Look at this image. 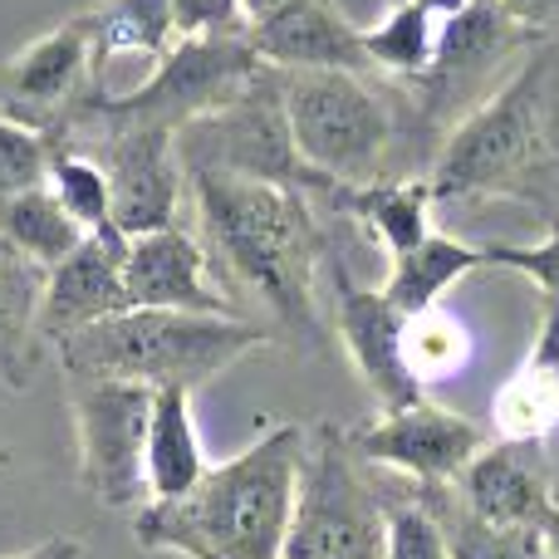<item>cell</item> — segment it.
<instances>
[{
    "label": "cell",
    "mask_w": 559,
    "mask_h": 559,
    "mask_svg": "<svg viewBox=\"0 0 559 559\" xmlns=\"http://www.w3.org/2000/svg\"><path fill=\"white\" fill-rule=\"evenodd\" d=\"M197 216L206 231V255L222 265L241 295L265 309L275 334L319 348V261H324V231L314 206L299 187L255 182L231 173H187Z\"/></svg>",
    "instance_id": "6da1fadb"
},
{
    "label": "cell",
    "mask_w": 559,
    "mask_h": 559,
    "mask_svg": "<svg viewBox=\"0 0 559 559\" xmlns=\"http://www.w3.org/2000/svg\"><path fill=\"white\" fill-rule=\"evenodd\" d=\"M427 192L432 202L521 197L559 226V35L540 39L515 74L442 138Z\"/></svg>",
    "instance_id": "7a4b0ae2"
},
{
    "label": "cell",
    "mask_w": 559,
    "mask_h": 559,
    "mask_svg": "<svg viewBox=\"0 0 559 559\" xmlns=\"http://www.w3.org/2000/svg\"><path fill=\"white\" fill-rule=\"evenodd\" d=\"M305 427L271 423L177 501H147L133 515L143 550L177 559H285L299 496Z\"/></svg>",
    "instance_id": "3957f363"
},
{
    "label": "cell",
    "mask_w": 559,
    "mask_h": 559,
    "mask_svg": "<svg viewBox=\"0 0 559 559\" xmlns=\"http://www.w3.org/2000/svg\"><path fill=\"white\" fill-rule=\"evenodd\" d=\"M271 338V324L241 314H177V309H123L114 319L55 344L64 378H123L153 393H197L251 348Z\"/></svg>",
    "instance_id": "277c9868"
},
{
    "label": "cell",
    "mask_w": 559,
    "mask_h": 559,
    "mask_svg": "<svg viewBox=\"0 0 559 559\" xmlns=\"http://www.w3.org/2000/svg\"><path fill=\"white\" fill-rule=\"evenodd\" d=\"M280 88L299 163L324 187L403 177L393 157L423 128L397 114V104L368 84V74H280Z\"/></svg>",
    "instance_id": "5b68a950"
},
{
    "label": "cell",
    "mask_w": 559,
    "mask_h": 559,
    "mask_svg": "<svg viewBox=\"0 0 559 559\" xmlns=\"http://www.w3.org/2000/svg\"><path fill=\"white\" fill-rule=\"evenodd\" d=\"M285 559H388V501L334 423L305 427Z\"/></svg>",
    "instance_id": "8992f818"
},
{
    "label": "cell",
    "mask_w": 559,
    "mask_h": 559,
    "mask_svg": "<svg viewBox=\"0 0 559 559\" xmlns=\"http://www.w3.org/2000/svg\"><path fill=\"white\" fill-rule=\"evenodd\" d=\"M49 143L88 153L104 167L108 192H114V226L128 241L177 226V206H182V187H187V167L177 157V133L118 123V118H104L79 104L49 133Z\"/></svg>",
    "instance_id": "52a82bcc"
},
{
    "label": "cell",
    "mask_w": 559,
    "mask_h": 559,
    "mask_svg": "<svg viewBox=\"0 0 559 559\" xmlns=\"http://www.w3.org/2000/svg\"><path fill=\"white\" fill-rule=\"evenodd\" d=\"M261 74V55L251 49L246 35H187L153 64V74L128 94H88L84 108L118 123H143L163 128V133H182V128L212 118L226 108L251 79Z\"/></svg>",
    "instance_id": "ba28073f"
},
{
    "label": "cell",
    "mask_w": 559,
    "mask_h": 559,
    "mask_svg": "<svg viewBox=\"0 0 559 559\" xmlns=\"http://www.w3.org/2000/svg\"><path fill=\"white\" fill-rule=\"evenodd\" d=\"M535 45H540V35L525 29L501 0H476L472 10L447 20L437 35L432 69L417 84H407L413 123L432 133L442 147V138L506 84V79H496L501 64H521Z\"/></svg>",
    "instance_id": "9c48e42d"
},
{
    "label": "cell",
    "mask_w": 559,
    "mask_h": 559,
    "mask_svg": "<svg viewBox=\"0 0 559 559\" xmlns=\"http://www.w3.org/2000/svg\"><path fill=\"white\" fill-rule=\"evenodd\" d=\"M177 157H182L187 173H231V177H255V182L299 187V192L324 187L295 153L285 118V88H280V69L271 64H261V74L226 108L182 128L177 133Z\"/></svg>",
    "instance_id": "30bf717a"
},
{
    "label": "cell",
    "mask_w": 559,
    "mask_h": 559,
    "mask_svg": "<svg viewBox=\"0 0 559 559\" xmlns=\"http://www.w3.org/2000/svg\"><path fill=\"white\" fill-rule=\"evenodd\" d=\"M79 432V481L108 511L147 506V423L153 388L123 378H64Z\"/></svg>",
    "instance_id": "8fae6325"
},
{
    "label": "cell",
    "mask_w": 559,
    "mask_h": 559,
    "mask_svg": "<svg viewBox=\"0 0 559 559\" xmlns=\"http://www.w3.org/2000/svg\"><path fill=\"white\" fill-rule=\"evenodd\" d=\"M94 79H98L94 29H88L84 10H79L64 25L45 29L35 45H25L20 55L5 59V69H0V114L49 138L98 88Z\"/></svg>",
    "instance_id": "7c38bea8"
},
{
    "label": "cell",
    "mask_w": 559,
    "mask_h": 559,
    "mask_svg": "<svg viewBox=\"0 0 559 559\" xmlns=\"http://www.w3.org/2000/svg\"><path fill=\"white\" fill-rule=\"evenodd\" d=\"M348 447H354L368 466L397 472L413 486H452L456 476L476 462V452L486 447V432L472 417L423 397V403H413V407L383 413L368 427H354Z\"/></svg>",
    "instance_id": "4fadbf2b"
},
{
    "label": "cell",
    "mask_w": 559,
    "mask_h": 559,
    "mask_svg": "<svg viewBox=\"0 0 559 559\" xmlns=\"http://www.w3.org/2000/svg\"><path fill=\"white\" fill-rule=\"evenodd\" d=\"M329 285H334L338 344H344L354 373L364 378L368 397H373L383 413H397V407L423 403L427 393H423V383L413 378V368H407V358H403L407 314L378 285H358L344 265H334Z\"/></svg>",
    "instance_id": "5bb4252c"
},
{
    "label": "cell",
    "mask_w": 559,
    "mask_h": 559,
    "mask_svg": "<svg viewBox=\"0 0 559 559\" xmlns=\"http://www.w3.org/2000/svg\"><path fill=\"white\" fill-rule=\"evenodd\" d=\"M261 64L280 74H368L364 29L334 5V0H285L265 20L246 29Z\"/></svg>",
    "instance_id": "9a60e30c"
},
{
    "label": "cell",
    "mask_w": 559,
    "mask_h": 559,
    "mask_svg": "<svg viewBox=\"0 0 559 559\" xmlns=\"http://www.w3.org/2000/svg\"><path fill=\"white\" fill-rule=\"evenodd\" d=\"M123 265H128V236L118 226H104V231H88L84 246L45 275V299H39V338H45V348L64 344L69 334L98 324V319L123 314L128 309Z\"/></svg>",
    "instance_id": "2e32d148"
},
{
    "label": "cell",
    "mask_w": 559,
    "mask_h": 559,
    "mask_svg": "<svg viewBox=\"0 0 559 559\" xmlns=\"http://www.w3.org/2000/svg\"><path fill=\"white\" fill-rule=\"evenodd\" d=\"M128 309H177V314H236L226 289L212 280V255L182 226L128 241Z\"/></svg>",
    "instance_id": "e0dca14e"
},
{
    "label": "cell",
    "mask_w": 559,
    "mask_h": 559,
    "mask_svg": "<svg viewBox=\"0 0 559 559\" xmlns=\"http://www.w3.org/2000/svg\"><path fill=\"white\" fill-rule=\"evenodd\" d=\"M452 491L501 531H540L555 506V472L545 442H486Z\"/></svg>",
    "instance_id": "ac0fdd59"
},
{
    "label": "cell",
    "mask_w": 559,
    "mask_h": 559,
    "mask_svg": "<svg viewBox=\"0 0 559 559\" xmlns=\"http://www.w3.org/2000/svg\"><path fill=\"white\" fill-rule=\"evenodd\" d=\"M491 427L501 442H550L559 432V305H545L525 364L496 388Z\"/></svg>",
    "instance_id": "d6986e66"
},
{
    "label": "cell",
    "mask_w": 559,
    "mask_h": 559,
    "mask_svg": "<svg viewBox=\"0 0 559 559\" xmlns=\"http://www.w3.org/2000/svg\"><path fill=\"white\" fill-rule=\"evenodd\" d=\"M324 197L368 241L383 246L388 261L417 251L432 236V192H427V177H383V182H364V187L329 182Z\"/></svg>",
    "instance_id": "ffe728a7"
},
{
    "label": "cell",
    "mask_w": 559,
    "mask_h": 559,
    "mask_svg": "<svg viewBox=\"0 0 559 559\" xmlns=\"http://www.w3.org/2000/svg\"><path fill=\"white\" fill-rule=\"evenodd\" d=\"M212 472L202 432L192 417V393L163 388L153 393V423H147V501H177Z\"/></svg>",
    "instance_id": "44dd1931"
},
{
    "label": "cell",
    "mask_w": 559,
    "mask_h": 559,
    "mask_svg": "<svg viewBox=\"0 0 559 559\" xmlns=\"http://www.w3.org/2000/svg\"><path fill=\"white\" fill-rule=\"evenodd\" d=\"M45 275L49 271H39L25 255L0 251V378L10 393H25L45 358V338H39Z\"/></svg>",
    "instance_id": "7402d4cb"
},
{
    "label": "cell",
    "mask_w": 559,
    "mask_h": 559,
    "mask_svg": "<svg viewBox=\"0 0 559 559\" xmlns=\"http://www.w3.org/2000/svg\"><path fill=\"white\" fill-rule=\"evenodd\" d=\"M84 226L59 206V197L45 187H29L0 202V251H15L35 261L39 271H55L84 246Z\"/></svg>",
    "instance_id": "603a6c76"
},
{
    "label": "cell",
    "mask_w": 559,
    "mask_h": 559,
    "mask_svg": "<svg viewBox=\"0 0 559 559\" xmlns=\"http://www.w3.org/2000/svg\"><path fill=\"white\" fill-rule=\"evenodd\" d=\"M481 265H486L481 246L432 231L417 251H407V255H397L393 261V271H388V280H383V295L393 299L407 319H413V314L437 309L456 280H466L472 271H481Z\"/></svg>",
    "instance_id": "cb8c5ba5"
},
{
    "label": "cell",
    "mask_w": 559,
    "mask_h": 559,
    "mask_svg": "<svg viewBox=\"0 0 559 559\" xmlns=\"http://www.w3.org/2000/svg\"><path fill=\"white\" fill-rule=\"evenodd\" d=\"M94 29L98 69L104 59H157L177 45V5L173 0H94L84 10Z\"/></svg>",
    "instance_id": "d4e9b609"
},
{
    "label": "cell",
    "mask_w": 559,
    "mask_h": 559,
    "mask_svg": "<svg viewBox=\"0 0 559 559\" xmlns=\"http://www.w3.org/2000/svg\"><path fill=\"white\" fill-rule=\"evenodd\" d=\"M417 501L442 531L447 559H545L540 531H501L481 521L452 486H417Z\"/></svg>",
    "instance_id": "484cf974"
},
{
    "label": "cell",
    "mask_w": 559,
    "mask_h": 559,
    "mask_svg": "<svg viewBox=\"0 0 559 559\" xmlns=\"http://www.w3.org/2000/svg\"><path fill=\"white\" fill-rule=\"evenodd\" d=\"M437 35H442V25H437L423 5H413V0L388 5V15L378 20L373 29H364L368 64H373L378 79H397V84L407 88L432 69Z\"/></svg>",
    "instance_id": "4316f807"
},
{
    "label": "cell",
    "mask_w": 559,
    "mask_h": 559,
    "mask_svg": "<svg viewBox=\"0 0 559 559\" xmlns=\"http://www.w3.org/2000/svg\"><path fill=\"white\" fill-rule=\"evenodd\" d=\"M472 329L456 314H447L442 305L427 309V314H413L403 329V358L413 368L417 383H442V378H456L466 364H472Z\"/></svg>",
    "instance_id": "83f0119b"
},
{
    "label": "cell",
    "mask_w": 559,
    "mask_h": 559,
    "mask_svg": "<svg viewBox=\"0 0 559 559\" xmlns=\"http://www.w3.org/2000/svg\"><path fill=\"white\" fill-rule=\"evenodd\" d=\"M49 192L59 197V206H64L84 231H104V226H114V192H108V173L88 153L55 147V163H49Z\"/></svg>",
    "instance_id": "f1b7e54d"
},
{
    "label": "cell",
    "mask_w": 559,
    "mask_h": 559,
    "mask_svg": "<svg viewBox=\"0 0 559 559\" xmlns=\"http://www.w3.org/2000/svg\"><path fill=\"white\" fill-rule=\"evenodd\" d=\"M49 163H55V143L0 114V202L15 192H29V187H45Z\"/></svg>",
    "instance_id": "f546056e"
},
{
    "label": "cell",
    "mask_w": 559,
    "mask_h": 559,
    "mask_svg": "<svg viewBox=\"0 0 559 559\" xmlns=\"http://www.w3.org/2000/svg\"><path fill=\"white\" fill-rule=\"evenodd\" d=\"M388 559H447L442 531L417 496L388 501Z\"/></svg>",
    "instance_id": "4dcf8cb0"
},
{
    "label": "cell",
    "mask_w": 559,
    "mask_h": 559,
    "mask_svg": "<svg viewBox=\"0 0 559 559\" xmlns=\"http://www.w3.org/2000/svg\"><path fill=\"white\" fill-rule=\"evenodd\" d=\"M481 251H486V265L535 280V285H540V295H545V305H559V226H550V236H545L540 246L491 241V246H481Z\"/></svg>",
    "instance_id": "1f68e13d"
},
{
    "label": "cell",
    "mask_w": 559,
    "mask_h": 559,
    "mask_svg": "<svg viewBox=\"0 0 559 559\" xmlns=\"http://www.w3.org/2000/svg\"><path fill=\"white\" fill-rule=\"evenodd\" d=\"M177 5V39L187 35H246L241 0H173Z\"/></svg>",
    "instance_id": "d6a6232c"
},
{
    "label": "cell",
    "mask_w": 559,
    "mask_h": 559,
    "mask_svg": "<svg viewBox=\"0 0 559 559\" xmlns=\"http://www.w3.org/2000/svg\"><path fill=\"white\" fill-rule=\"evenodd\" d=\"M525 29H535L540 39L559 35V0H501Z\"/></svg>",
    "instance_id": "836d02e7"
},
{
    "label": "cell",
    "mask_w": 559,
    "mask_h": 559,
    "mask_svg": "<svg viewBox=\"0 0 559 559\" xmlns=\"http://www.w3.org/2000/svg\"><path fill=\"white\" fill-rule=\"evenodd\" d=\"M10 559H84V545L69 540V535H49V540H39L35 550L10 555Z\"/></svg>",
    "instance_id": "e575fe53"
},
{
    "label": "cell",
    "mask_w": 559,
    "mask_h": 559,
    "mask_svg": "<svg viewBox=\"0 0 559 559\" xmlns=\"http://www.w3.org/2000/svg\"><path fill=\"white\" fill-rule=\"evenodd\" d=\"M413 5H423L427 15L437 20V25H447V20H456V15H462V10H472L476 0H413Z\"/></svg>",
    "instance_id": "d590c367"
},
{
    "label": "cell",
    "mask_w": 559,
    "mask_h": 559,
    "mask_svg": "<svg viewBox=\"0 0 559 559\" xmlns=\"http://www.w3.org/2000/svg\"><path fill=\"white\" fill-rule=\"evenodd\" d=\"M540 545H545V559H559V501L545 511V521H540Z\"/></svg>",
    "instance_id": "8d00e7d4"
},
{
    "label": "cell",
    "mask_w": 559,
    "mask_h": 559,
    "mask_svg": "<svg viewBox=\"0 0 559 559\" xmlns=\"http://www.w3.org/2000/svg\"><path fill=\"white\" fill-rule=\"evenodd\" d=\"M285 0H241V10H246V25H255V20H265L271 10H280Z\"/></svg>",
    "instance_id": "74e56055"
},
{
    "label": "cell",
    "mask_w": 559,
    "mask_h": 559,
    "mask_svg": "<svg viewBox=\"0 0 559 559\" xmlns=\"http://www.w3.org/2000/svg\"><path fill=\"white\" fill-rule=\"evenodd\" d=\"M388 5H403V0H388Z\"/></svg>",
    "instance_id": "f35d334b"
}]
</instances>
